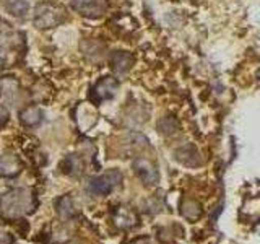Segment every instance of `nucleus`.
<instances>
[{
	"label": "nucleus",
	"instance_id": "nucleus-1",
	"mask_svg": "<svg viewBox=\"0 0 260 244\" xmlns=\"http://www.w3.org/2000/svg\"><path fill=\"white\" fill-rule=\"evenodd\" d=\"M32 208V195L28 189H15L2 199V214L5 217H21Z\"/></svg>",
	"mask_w": 260,
	"mask_h": 244
},
{
	"label": "nucleus",
	"instance_id": "nucleus-2",
	"mask_svg": "<svg viewBox=\"0 0 260 244\" xmlns=\"http://www.w3.org/2000/svg\"><path fill=\"white\" fill-rule=\"evenodd\" d=\"M65 20V12L54 4H41L36 8L35 24L41 29L54 28Z\"/></svg>",
	"mask_w": 260,
	"mask_h": 244
},
{
	"label": "nucleus",
	"instance_id": "nucleus-3",
	"mask_svg": "<svg viewBox=\"0 0 260 244\" xmlns=\"http://www.w3.org/2000/svg\"><path fill=\"white\" fill-rule=\"evenodd\" d=\"M120 181H122V174L117 169H111L109 173H106L100 177H93L88 184V189L93 194L106 195V194H109Z\"/></svg>",
	"mask_w": 260,
	"mask_h": 244
},
{
	"label": "nucleus",
	"instance_id": "nucleus-4",
	"mask_svg": "<svg viewBox=\"0 0 260 244\" xmlns=\"http://www.w3.org/2000/svg\"><path fill=\"white\" fill-rule=\"evenodd\" d=\"M119 88V83L116 78L112 77H104L101 78L98 83L94 85L93 88V100L96 103H101L104 100H109V98H112L114 95H116Z\"/></svg>",
	"mask_w": 260,
	"mask_h": 244
},
{
	"label": "nucleus",
	"instance_id": "nucleus-5",
	"mask_svg": "<svg viewBox=\"0 0 260 244\" xmlns=\"http://www.w3.org/2000/svg\"><path fill=\"white\" fill-rule=\"evenodd\" d=\"M70 5L86 16H100L106 10V0H69Z\"/></svg>",
	"mask_w": 260,
	"mask_h": 244
},
{
	"label": "nucleus",
	"instance_id": "nucleus-6",
	"mask_svg": "<svg viewBox=\"0 0 260 244\" xmlns=\"http://www.w3.org/2000/svg\"><path fill=\"white\" fill-rule=\"evenodd\" d=\"M134 168L137 171L138 177H140L145 184H156L158 182V179H159L158 171L154 169V166L151 165L150 161H146V160H137L134 163Z\"/></svg>",
	"mask_w": 260,
	"mask_h": 244
},
{
	"label": "nucleus",
	"instance_id": "nucleus-7",
	"mask_svg": "<svg viewBox=\"0 0 260 244\" xmlns=\"http://www.w3.org/2000/svg\"><path fill=\"white\" fill-rule=\"evenodd\" d=\"M111 65L117 73H125L134 65V55L125 51H116L111 55Z\"/></svg>",
	"mask_w": 260,
	"mask_h": 244
},
{
	"label": "nucleus",
	"instance_id": "nucleus-8",
	"mask_svg": "<svg viewBox=\"0 0 260 244\" xmlns=\"http://www.w3.org/2000/svg\"><path fill=\"white\" fill-rule=\"evenodd\" d=\"M20 119L24 126H36L41 122V119H43V112H41L39 108L31 106V108H26L20 112Z\"/></svg>",
	"mask_w": 260,
	"mask_h": 244
},
{
	"label": "nucleus",
	"instance_id": "nucleus-9",
	"mask_svg": "<svg viewBox=\"0 0 260 244\" xmlns=\"http://www.w3.org/2000/svg\"><path fill=\"white\" fill-rule=\"evenodd\" d=\"M20 171V163L13 157H4L0 158V176L10 177L15 176Z\"/></svg>",
	"mask_w": 260,
	"mask_h": 244
},
{
	"label": "nucleus",
	"instance_id": "nucleus-10",
	"mask_svg": "<svg viewBox=\"0 0 260 244\" xmlns=\"http://www.w3.org/2000/svg\"><path fill=\"white\" fill-rule=\"evenodd\" d=\"M5 8L8 13H12L15 16H18V18H21V16H24L28 13V4L24 2V0H5Z\"/></svg>",
	"mask_w": 260,
	"mask_h": 244
},
{
	"label": "nucleus",
	"instance_id": "nucleus-11",
	"mask_svg": "<svg viewBox=\"0 0 260 244\" xmlns=\"http://www.w3.org/2000/svg\"><path fill=\"white\" fill-rule=\"evenodd\" d=\"M177 129H179V122L173 116H166L158 122V130L165 135H173Z\"/></svg>",
	"mask_w": 260,
	"mask_h": 244
},
{
	"label": "nucleus",
	"instance_id": "nucleus-12",
	"mask_svg": "<svg viewBox=\"0 0 260 244\" xmlns=\"http://www.w3.org/2000/svg\"><path fill=\"white\" fill-rule=\"evenodd\" d=\"M10 241H12L10 234H8L5 230H2V228H0V244H8Z\"/></svg>",
	"mask_w": 260,
	"mask_h": 244
},
{
	"label": "nucleus",
	"instance_id": "nucleus-13",
	"mask_svg": "<svg viewBox=\"0 0 260 244\" xmlns=\"http://www.w3.org/2000/svg\"><path fill=\"white\" fill-rule=\"evenodd\" d=\"M7 116H8L7 111L2 108V106H0V127H2V126L5 124V122H7Z\"/></svg>",
	"mask_w": 260,
	"mask_h": 244
},
{
	"label": "nucleus",
	"instance_id": "nucleus-14",
	"mask_svg": "<svg viewBox=\"0 0 260 244\" xmlns=\"http://www.w3.org/2000/svg\"><path fill=\"white\" fill-rule=\"evenodd\" d=\"M132 244H145V241H135V242H132Z\"/></svg>",
	"mask_w": 260,
	"mask_h": 244
}]
</instances>
